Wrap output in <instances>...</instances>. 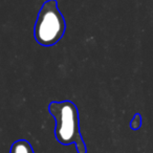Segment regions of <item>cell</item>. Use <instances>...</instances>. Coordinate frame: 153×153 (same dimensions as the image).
Instances as JSON below:
<instances>
[{
  "label": "cell",
  "mask_w": 153,
  "mask_h": 153,
  "mask_svg": "<svg viewBox=\"0 0 153 153\" xmlns=\"http://www.w3.org/2000/svg\"><path fill=\"white\" fill-rule=\"evenodd\" d=\"M11 153H34V150L30 143L24 140H20L13 144Z\"/></svg>",
  "instance_id": "3957f363"
},
{
  "label": "cell",
  "mask_w": 153,
  "mask_h": 153,
  "mask_svg": "<svg viewBox=\"0 0 153 153\" xmlns=\"http://www.w3.org/2000/svg\"><path fill=\"white\" fill-rule=\"evenodd\" d=\"M140 125H142V117H140V114H135L131 121V128L136 130L140 127Z\"/></svg>",
  "instance_id": "277c9868"
},
{
  "label": "cell",
  "mask_w": 153,
  "mask_h": 153,
  "mask_svg": "<svg viewBox=\"0 0 153 153\" xmlns=\"http://www.w3.org/2000/svg\"><path fill=\"white\" fill-rule=\"evenodd\" d=\"M66 30V22L58 7L57 0H47L41 7L35 24L36 41L43 46L57 44Z\"/></svg>",
  "instance_id": "7a4b0ae2"
},
{
  "label": "cell",
  "mask_w": 153,
  "mask_h": 153,
  "mask_svg": "<svg viewBox=\"0 0 153 153\" xmlns=\"http://www.w3.org/2000/svg\"><path fill=\"white\" fill-rule=\"evenodd\" d=\"M48 111L56 121L55 134L59 143L63 145L76 144L79 153H85L86 148L80 132L79 111L71 101L51 102Z\"/></svg>",
  "instance_id": "6da1fadb"
}]
</instances>
